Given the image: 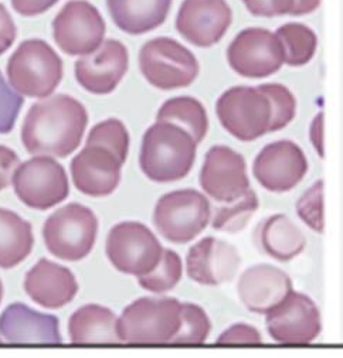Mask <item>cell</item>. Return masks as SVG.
I'll use <instances>...</instances> for the list:
<instances>
[{
  "instance_id": "cell-1",
  "label": "cell",
  "mask_w": 343,
  "mask_h": 358,
  "mask_svg": "<svg viewBox=\"0 0 343 358\" xmlns=\"http://www.w3.org/2000/svg\"><path fill=\"white\" fill-rule=\"evenodd\" d=\"M87 124L84 105L70 95L59 94L29 109L22 142L30 155L67 157L80 146Z\"/></svg>"
},
{
  "instance_id": "cell-2",
  "label": "cell",
  "mask_w": 343,
  "mask_h": 358,
  "mask_svg": "<svg viewBox=\"0 0 343 358\" xmlns=\"http://www.w3.org/2000/svg\"><path fill=\"white\" fill-rule=\"evenodd\" d=\"M196 152L197 143L183 128L156 122L142 138L139 166L155 183H175L190 173Z\"/></svg>"
},
{
  "instance_id": "cell-3",
  "label": "cell",
  "mask_w": 343,
  "mask_h": 358,
  "mask_svg": "<svg viewBox=\"0 0 343 358\" xmlns=\"http://www.w3.org/2000/svg\"><path fill=\"white\" fill-rule=\"evenodd\" d=\"M181 305L175 297H139L118 317L121 343H170L181 327Z\"/></svg>"
},
{
  "instance_id": "cell-4",
  "label": "cell",
  "mask_w": 343,
  "mask_h": 358,
  "mask_svg": "<svg viewBox=\"0 0 343 358\" xmlns=\"http://www.w3.org/2000/svg\"><path fill=\"white\" fill-rule=\"evenodd\" d=\"M12 87L22 95L47 98L63 78V62L43 40L23 41L8 63Z\"/></svg>"
},
{
  "instance_id": "cell-5",
  "label": "cell",
  "mask_w": 343,
  "mask_h": 358,
  "mask_svg": "<svg viewBox=\"0 0 343 358\" xmlns=\"http://www.w3.org/2000/svg\"><path fill=\"white\" fill-rule=\"evenodd\" d=\"M97 232V215L78 203L57 210L46 220L43 227V238L48 252L69 262H77L90 255Z\"/></svg>"
},
{
  "instance_id": "cell-6",
  "label": "cell",
  "mask_w": 343,
  "mask_h": 358,
  "mask_svg": "<svg viewBox=\"0 0 343 358\" xmlns=\"http://www.w3.org/2000/svg\"><path fill=\"white\" fill-rule=\"evenodd\" d=\"M139 69L145 80L162 91L192 85L200 71L195 54L169 37H156L142 45Z\"/></svg>"
},
{
  "instance_id": "cell-7",
  "label": "cell",
  "mask_w": 343,
  "mask_h": 358,
  "mask_svg": "<svg viewBox=\"0 0 343 358\" xmlns=\"http://www.w3.org/2000/svg\"><path fill=\"white\" fill-rule=\"evenodd\" d=\"M211 207L207 197L192 189L163 194L153 210V224L166 241L188 244L207 227Z\"/></svg>"
},
{
  "instance_id": "cell-8",
  "label": "cell",
  "mask_w": 343,
  "mask_h": 358,
  "mask_svg": "<svg viewBox=\"0 0 343 358\" xmlns=\"http://www.w3.org/2000/svg\"><path fill=\"white\" fill-rule=\"evenodd\" d=\"M105 251L113 268L138 278L158 266L163 247L145 224L124 221L109 229Z\"/></svg>"
},
{
  "instance_id": "cell-9",
  "label": "cell",
  "mask_w": 343,
  "mask_h": 358,
  "mask_svg": "<svg viewBox=\"0 0 343 358\" xmlns=\"http://www.w3.org/2000/svg\"><path fill=\"white\" fill-rule=\"evenodd\" d=\"M223 128L241 142H253L268 134L271 105L257 87H232L216 102Z\"/></svg>"
},
{
  "instance_id": "cell-10",
  "label": "cell",
  "mask_w": 343,
  "mask_h": 358,
  "mask_svg": "<svg viewBox=\"0 0 343 358\" xmlns=\"http://www.w3.org/2000/svg\"><path fill=\"white\" fill-rule=\"evenodd\" d=\"M12 182L20 201L34 210H48L70 193L64 167L50 156H36L19 164Z\"/></svg>"
},
{
  "instance_id": "cell-11",
  "label": "cell",
  "mask_w": 343,
  "mask_h": 358,
  "mask_svg": "<svg viewBox=\"0 0 343 358\" xmlns=\"http://www.w3.org/2000/svg\"><path fill=\"white\" fill-rule=\"evenodd\" d=\"M227 62L239 76L261 80L282 69L284 48L275 33L262 27H248L228 45Z\"/></svg>"
},
{
  "instance_id": "cell-12",
  "label": "cell",
  "mask_w": 343,
  "mask_h": 358,
  "mask_svg": "<svg viewBox=\"0 0 343 358\" xmlns=\"http://www.w3.org/2000/svg\"><path fill=\"white\" fill-rule=\"evenodd\" d=\"M57 45L69 55H88L104 41L105 22L87 0H71L52 22Z\"/></svg>"
},
{
  "instance_id": "cell-13",
  "label": "cell",
  "mask_w": 343,
  "mask_h": 358,
  "mask_svg": "<svg viewBox=\"0 0 343 358\" xmlns=\"http://www.w3.org/2000/svg\"><path fill=\"white\" fill-rule=\"evenodd\" d=\"M265 316L268 334L279 344H309L322 330L319 308L308 294L295 290Z\"/></svg>"
},
{
  "instance_id": "cell-14",
  "label": "cell",
  "mask_w": 343,
  "mask_h": 358,
  "mask_svg": "<svg viewBox=\"0 0 343 358\" xmlns=\"http://www.w3.org/2000/svg\"><path fill=\"white\" fill-rule=\"evenodd\" d=\"M253 173L257 182L271 193H287L297 187L308 173L304 150L293 141L268 143L257 155Z\"/></svg>"
},
{
  "instance_id": "cell-15",
  "label": "cell",
  "mask_w": 343,
  "mask_h": 358,
  "mask_svg": "<svg viewBox=\"0 0 343 358\" xmlns=\"http://www.w3.org/2000/svg\"><path fill=\"white\" fill-rule=\"evenodd\" d=\"M199 182L203 192L217 203L240 199L250 189L244 156L228 146L210 148L204 156Z\"/></svg>"
},
{
  "instance_id": "cell-16",
  "label": "cell",
  "mask_w": 343,
  "mask_h": 358,
  "mask_svg": "<svg viewBox=\"0 0 343 358\" xmlns=\"http://www.w3.org/2000/svg\"><path fill=\"white\" fill-rule=\"evenodd\" d=\"M233 22L225 0H183L176 17V30L196 47L217 44Z\"/></svg>"
},
{
  "instance_id": "cell-17",
  "label": "cell",
  "mask_w": 343,
  "mask_h": 358,
  "mask_svg": "<svg viewBox=\"0 0 343 358\" xmlns=\"http://www.w3.org/2000/svg\"><path fill=\"white\" fill-rule=\"evenodd\" d=\"M130 67L127 47L118 40H105L76 63L77 83L91 94L105 95L115 90Z\"/></svg>"
},
{
  "instance_id": "cell-18",
  "label": "cell",
  "mask_w": 343,
  "mask_h": 358,
  "mask_svg": "<svg viewBox=\"0 0 343 358\" xmlns=\"http://www.w3.org/2000/svg\"><path fill=\"white\" fill-rule=\"evenodd\" d=\"M241 266V257L234 245L206 236L186 255L188 276L203 286H220L234 279Z\"/></svg>"
},
{
  "instance_id": "cell-19",
  "label": "cell",
  "mask_w": 343,
  "mask_h": 358,
  "mask_svg": "<svg viewBox=\"0 0 343 358\" xmlns=\"http://www.w3.org/2000/svg\"><path fill=\"white\" fill-rule=\"evenodd\" d=\"M122 163L102 146H87L73 159L74 186L87 196L105 197L117 190L121 182Z\"/></svg>"
},
{
  "instance_id": "cell-20",
  "label": "cell",
  "mask_w": 343,
  "mask_h": 358,
  "mask_svg": "<svg viewBox=\"0 0 343 358\" xmlns=\"http://www.w3.org/2000/svg\"><path fill=\"white\" fill-rule=\"evenodd\" d=\"M294 290L291 278L282 269L258 264L246 269L239 282L237 293L247 310L267 315Z\"/></svg>"
},
{
  "instance_id": "cell-21",
  "label": "cell",
  "mask_w": 343,
  "mask_h": 358,
  "mask_svg": "<svg viewBox=\"0 0 343 358\" xmlns=\"http://www.w3.org/2000/svg\"><path fill=\"white\" fill-rule=\"evenodd\" d=\"M24 290L30 299L46 309L69 305L78 292V283L70 269L48 259H40L26 275Z\"/></svg>"
},
{
  "instance_id": "cell-22",
  "label": "cell",
  "mask_w": 343,
  "mask_h": 358,
  "mask_svg": "<svg viewBox=\"0 0 343 358\" xmlns=\"http://www.w3.org/2000/svg\"><path fill=\"white\" fill-rule=\"evenodd\" d=\"M0 334L13 344H62L63 341L59 319L22 303L10 305L0 316Z\"/></svg>"
},
{
  "instance_id": "cell-23",
  "label": "cell",
  "mask_w": 343,
  "mask_h": 358,
  "mask_svg": "<svg viewBox=\"0 0 343 358\" xmlns=\"http://www.w3.org/2000/svg\"><path fill=\"white\" fill-rule=\"evenodd\" d=\"M258 248L279 262H290L301 255L307 238L301 228L285 214H274L261 221L255 231Z\"/></svg>"
},
{
  "instance_id": "cell-24",
  "label": "cell",
  "mask_w": 343,
  "mask_h": 358,
  "mask_svg": "<svg viewBox=\"0 0 343 358\" xmlns=\"http://www.w3.org/2000/svg\"><path fill=\"white\" fill-rule=\"evenodd\" d=\"M106 6L120 30L141 36L164 23L172 0H106Z\"/></svg>"
},
{
  "instance_id": "cell-25",
  "label": "cell",
  "mask_w": 343,
  "mask_h": 358,
  "mask_svg": "<svg viewBox=\"0 0 343 358\" xmlns=\"http://www.w3.org/2000/svg\"><path fill=\"white\" fill-rule=\"evenodd\" d=\"M73 344H120L118 317L111 309L85 305L76 310L69 322Z\"/></svg>"
},
{
  "instance_id": "cell-26",
  "label": "cell",
  "mask_w": 343,
  "mask_h": 358,
  "mask_svg": "<svg viewBox=\"0 0 343 358\" xmlns=\"http://www.w3.org/2000/svg\"><path fill=\"white\" fill-rule=\"evenodd\" d=\"M33 244L30 222L10 210L0 208V268L19 265L30 255Z\"/></svg>"
},
{
  "instance_id": "cell-27",
  "label": "cell",
  "mask_w": 343,
  "mask_h": 358,
  "mask_svg": "<svg viewBox=\"0 0 343 358\" xmlns=\"http://www.w3.org/2000/svg\"><path fill=\"white\" fill-rule=\"evenodd\" d=\"M158 122H170L183 128L199 145L209 131V117L203 103L193 96L167 99L156 113Z\"/></svg>"
},
{
  "instance_id": "cell-28",
  "label": "cell",
  "mask_w": 343,
  "mask_h": 358,
  "mask_svg": "<svg viewBox=\"0 0 343 358\" xmlns=\"http://www.w3.org/2000/svg\"><path fill=\"white\" fill-rule=\"evenodd\" d=\"M284 48V64L302 67L314 58L318 48L315 31L302 23L282 24L275 31Z\"/></svg>"
},
{
  "instance_id": "cell-29",
  "label": "cell",
  "mask_w": 343,
  "mask_h": 358,
  "mask_svg": "<svg viewBox=\"0 0 343 358\" xmlns=\"http://www.w3.org/2000/svg\"><path fill=\"white\" fill-rule=\"evenodd\" d=\"M260 207V200L254 190L248 189L240 199L232 203H223L213 215L211 227L225 234H237L243 231Z\"/></svg>"
},
{
  "instance_id": "cell-30",
  "label": "cell",
  "mask_w": 343,
  "mask_h": 358,
  "mask_svg": "<svg viewBox=\"0 0 343 358\" xmlns=\"http://www.w3.org/2000/svg\"><path fill=\"white\" fill-rule=\"evenodd\" d=\"M182 275L183 265L179 254L174 250L163 248V254L158 266L152 272L138 276V283L142 289L150 293L163 294L176 287L182 279Z\"/></svg>"
},
{
  "instance_id": "cell-31",
  "label": "cell",
  "mask_w": 343,
  "mask_h": 358,
  "mask_svg": "<svg viewBox=\"0 0 343 358\" xmlns=\"http://www.w3.org/2000/svg\"><path fill=\"white\" fill-rule=\"evenodd\" d=\"M87 146H102L111 150L124 164L130 150V134L125 125L115 117L97 124L87 138Z\"/></svg>"
},
{
  "instance_id": "cell-32",
  "label": "cell",
  "mask_w": 343,
  "mask_h": 358,
  "mask_svg": "<svg viewBox=\"0 0 343 358\" xmlns=\"http://www.w3.org/2000/svg\"><path fill=\"white\" fill-rule=\"evenodd\" d=\"M257 88L265 94L271 105L268 132H278L287 128L294 121L297 112V99L290 88L276 83L261 84Z\"/></svg>"
},
{
  "instance_id": "cell-33",
  "label": "cell",
  "mask_w": 343,
  "mask_h": 358,
  "mask_svg": "<svg viewBox=\"0 0 343 358\" xmlns=\"http://www.w3.org/2000/svg\"><path fill=\"white\" fill-rule=\"evenodd\" d=\"M211 330L206 310L195 303L181 305V327L170 344H204Z\"/></svg>"
},
{
  "instance_id": "cell-34",
  "label": "cell",
  "mask_w": 343,
  "mask_h": 358,
  "mask_svg": "<svg viewBox=\"0 0 343 358\" xmlns=\"http://www.w3.org/2000/svg\"><path fill=\"white\" fill-rule=\"evenodd\" d=\"M297 214L312 231L322 234L325 229L323 180L314 183L297 201Z\"/></svg>"
},
{
  "instance_id": "cell-35",
  "label": "cell",
  "mask_w": 343,
  "mask_h": 358,
  "mask_svg": "<svg viewBox=\"0 0 343 358\" xmlns=\"http://www.w3.org/2000/svg\"><path fill=\"white\" fill-rule=\"evenodd\" d=\"M23 106V96L13 91L0 73V134H9Z\"/></svg>"
},
{
  "instance_id": "cell-36",
  "label": "cell",
  "mask_w": 343,
  "mask_h": 358,
  "mask_svg": "<svg viewBox=\"0 0 343 358\" xmlns=\"http://www.w3.org/2000/svg\"><path fill=\"white\" fill-rule=\"evenodd\" d=\"M262 343L261 333L257 330V327L247 324V323H236L233 326L224 330L216 344L217 345H234V344H243V345H257Z\"/></svg>"
},
{
  "instance_id": "cell-37",
  "label": "cell",
  "mask_w": 343,
  "mask_h": 358,
  "mask_svg": "<svg viewBox=\"0 0 343 358\" xmlns=\"http://www.w3.org/2000/svg\"><path fill=\"white\" fill-rule=\"evenodd\" d=\"M243 3L253 16L276 17L291 15L295 0H243Z\"/></svg>"
},
{
  "instance_id": "cell-38",
  "label": "cell",
  "mask_w": 343,
  "mask_h": 358,
  "mask_svg": "<svg viewBox=\"0 0 343 358\" xmlns=\"http://www.w3.org/2000/svg\"><path fill=\"white\" fill-rule=\"evenodd\" d=\"M19 156L9 148L0 146V192L6 189L19 166Z\"/></svg>"
},
{
  "instance_id": "cell-39",
  "label": "cell",
  "mask_w": 343,
  "mask_h": 358,
  "mask_svg": "<svg viewBox=\"0 0 343 358\" xmlns=\"http://www.w3.org/2000/svg\"><path fill=\"white\" fill-rule=\"evenodd\" d=\"M16 38V26L4 5H0V55L6 52Z\"/></svg>"
},
{
  "instance_id": "cell-40",
  "label": "cell",
  "mask_w": 343,
  "mask_h": 358,
  "mask_svg": "<svg viewBox=\"0 0 343 358\" xmlns=\"http://www.w3.org/2000/svg\"><path fill=\"white\" fill-rule=\"evenodd\" d=\"M59 0H12L13 9L23 16H37L51 9Z\"/></svg>"
},
{
  "instance_id": "cell-41",
  "label": "cell",
  "mask_w": 343,
  "mask_h": 358,
  "mask_svg": "<svg viewBox=\"0 0 343 358\" xmlns=\"http://www.w3.org/2000/svg\"><path fill=\"white\" fill-rule=\"evenodd\" d=\"M323 128H325V115L319 112L311 124L309 128V138L314 145V149L319 155L321 159L325 157V143H323Z\"/></svg>"
},
{
  "instance_id": "cell-42",
  "label": "cell",
  "mask_w": 343,
  "mask_h": 358,
  "mask_svg": "<svg viewBox=\"0 0 343 358\" xmlns=\"http://www.w3.org/2000/svg\"><path fill=\"white\" fill-rule=\"evenodd\" d=\"M321 5V0H295L291 16H302L315 12Z\"/></svg>"
},
{
  "instance_id": "cell-43",
  "label": "cell",
  "mask_w": 343,
  "mask_h": 358,
  "mask_svg": "<svg viewBox=\"0 0 343 358\" xmlns=\"http://www.w3.org/2000/svg\"><path fill=\"white\" fill-rule=\"evenodd\" d=\"M2 297H4V286H2V282H0V302H2Z\"/></svg>"
}]
</instances>
